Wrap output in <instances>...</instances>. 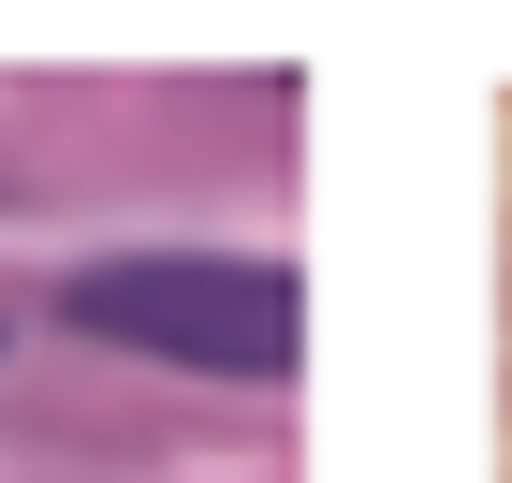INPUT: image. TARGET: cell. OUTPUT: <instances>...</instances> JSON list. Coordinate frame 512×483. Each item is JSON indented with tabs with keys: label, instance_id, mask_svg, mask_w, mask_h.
I'll return each mask as SVG.
<instances>
[{
	"label": "cell",
	"instance_id": "obj_1",
	"mask_svg": "<svg viewBox=\"0 0 512 483\" xmlns=\"http://www.w3.org/2000/svg\"><path fill=\"white\" fill-rule=\"evenodd\" d=\"M74 322L103 352H161V366H220V381H293L308 352V293L293 264H220V249H132L88 264Z\"/></svg>",
	"mask_w": 512,
	"mask_h": 483
}]
</instances>
